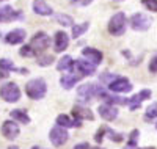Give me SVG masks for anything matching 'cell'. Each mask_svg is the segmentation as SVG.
Returning <instances> with one entry per match:
<instances>
[{
  "label": "cell",
  "instance_id": "6da1fadb",
  "mask_svg": "<svg viewBox=\"0 0 157 149\" xmlns=\"http://www.w3.org/2000/svg\"><path fill=\"white\" fill-rule=\"evenodd\" d=\"M46 91H47V85L43 78H33L25 85V93L30 99H43L46 96Z\"/></svg>",
  "mask_w": 157,
  "mask_h": 149
},
{
  "label": "cell",
  "instance_id": "7a4b0ae2",
  "mask_svg": "<svg viewBox=\"0 0 157 149\" xmlns=\"http://www.w3.org/2000/svg\"><path fill=\"white\" fill-rule=\"evenodd\" d=\"M101 93H102V88L98 86L96 83H85V85H82V86H78V90H77L78 99H80L82 102L91 101L94 96H99Z\"/></svg>",
  "mask_w": 157,
  "mask_h": 149
},
{
  "label": "cell",
  "instance_id": "3957f363",
  "mask_svg": "<svg viewBox=\"0 0 157 149\" xmlns=\"http://www.w3.org/2000/svg\"><path fill=\"white\" fill-rule=\"evenodd\" d=\"M0 97L5 99L6 102H17L21 97V90L16 83H5L0 86Z\"/></svg>",
  "mask_w": 157,
  "mask_h": 149
},
{
  "label": "cell",
  "instance_id": "277c9868",
  "mask_svg": "<svg viewBox=\"0 0 157 149\" xmlns=\"http://www.w3.org/2000/svg\"><path fill=\"white\" fill-rule=\"evenodd\" d=\"M126 30V14L124 13H116L109 22V32L113 36H121Z\"/></svg>",
  "mask_w": 157,
  "mask_h": 149
},
{
  "label": "cell",
  "instance_id": "5b68a950",
  "mask_svg": "<svg viewBox=\"0 0 157 149\" xmlns=\"http://www.w3.org/2000/svg\"><path fill=\"white\" fill-rule=\"evenodd\" d=\"M50 44V39L49 36L44 33V32H38L33 38H32V41H30V47L38 53V52H43L44 49H47Z\"/></svg>",
  "mask_w": 157,
  "mask_h": 149
},
{
  "label": "cell",
  "instance_id": "8992f818",
  "mask_svg": "<svg viewBox=\"0 0 157 149\" xmlns=\"http://www.w3.org/2000/svg\"><path fill=\"white\" fill-rule=\"evenodd\" d=\"M130 25H132L134 30H138V32H145L151 27V19L148 16H145L143 13H137L130 17Z\"/></svg>",
  "mask_w": 157,
  "mask_h": 149
},
{
  "label": "cell",
  "instance_id": "52a82bcc",
  "mask_svg": "<svg viewBox=\"0 0 157 149\" xmlns=\"http://www.w3.org/2000/svg\"><path fill=\"white\" fill-rule=\"evenodd\" d=\"M49 138H50V141H52V144H54V146H63L64 143L68 141L69 135H68V132L64 130L63 127L57 126V127H54V129L50 130Z\"/></svg>",
  "mask_w": 157,
  "mask_h": 149
},
{
  "label": "cell",
  "instance_id": "ba28073f",
  "mask_svg": "<svg viewBox=\"0 0 157 149\" xmlns=\"http://www.w3.org/2000/svg\"><path fill=\"white\" fill-rule=\"evenodd\" d=\"M109 90L113 93H129L132 90V85L124 77H116L112 83H109Z\"/></svg>",
  "mask_w": 157,
  "mask_h": 149
},
{
  "label": "cell",
  "instance_id": "9c48e42d",
  "mask_svg": "<svg viewBox=\"0 0 157 149\" xmlns=\"http://www.w3.org/2000/svg\"><path fill=\"white\" fill-rule=\"evenodd\" d=\"M74 69L78 71V75H93L96 71V66L91 64L86 60H75L74 61Z\"/></svg>",
  "mask_w": 157,
  "mask_h": 149
},
{
  "label": "cell",
  "instance_id": "30bf717a",
  "mask_svg": "<svg viewBox=\"0 0 157 149\" xmlns=\"http://www.w3.org/2000/svg\"><path fill=\"white\" fill-rule=\"evenodd\" d=\"M19 126L14 123V121H5L3 126H2V133H3V137L8 138V140H14L17 138V135H19Z\"/></svg>",
  "mask_w": 157,
  "mask_h": 149
},
{
  "label": "cell",
  "instance_id": "8fae6325",
  "mask_svg": "<svg viewBox=\"0 0 157 149\" xmlns=\"http://www.w3.org/2000/svg\"><path fill=\"white\" fill-rule=\"evenodd\" d=\"M72 116L77 119V121H82V119H90L93 121L94 119V115L90 108L83 107V105H74L72 107Z\"/></svg>",
  "mask_w": 157,
  "mask_h": 149
},
{
  "label": "cell",
  "instance_id": "7c38bea8",
  "mask_svg": "<svg viewBox=\"0 0 157 149\" xmlns=\"http://www.w3.org/2000/svg\"><path fill=\"white\" fill-rule=\"evenodd\" d=\"M149 97H151V91L149 90H141L138 94H135L134 97H130L127 101L129 108H130V110H137V108L141 105V102L145 101V99H149Z\"/></svg>",
  "mask_w": 157,
  "mask_h": 149
},
{
  "label": "cell",
  "instance_id": "4fadbf2b",
  "mask_svg": "<svg viewBox=\"0 0 157 149\" xmlns=\"http://www.w3.org/2000/svg\"><path fill=\"white\" fill-rule=\"evenodd\" d=\"M99 115H101V118H104L105 121H113L116 116H118V110L113 107V105H110V104H104V105H99Z\"/></svg>",
  "mask_w": 157,
  "mask_h": 149
},
{
  "label": "cell",
  "instance_id": "5bb4252c",
  "mask_svg": "<svg viewBox=\"0 0 157 149\" xmlns=\"http://www.w3.org/2000/svg\"><path fill=\"white\" fill-rule=\"evenodd\" d=\"M82 55L83 57H86L88 58V61L91 63V64H99L101 61H102V53L98 50V49H93V47H86V49H83L82 50Z\"/></svg>",
  "mask_w": 157,
  "mask_h": 149
},
{
  "label": "cell",
  "instance_id": "9a60e30c",
  "mask_svg": "<svg viewBox=\"0 0 157 149\" xmlns=\"http://www.w3.org/2000/svg\"><path fill=\"white\" fill-rule=\"evenodd\" d=\"M24 39H25V30H22V29H16L5 36V41L8 44H21Z\"/></svg>",
  "mask_w": 157,
  "mask_h": 149
},
{
  "label": "cell",
  "instance_id": "2e32d148",
  "mask_svg": "<svg viewBox=\"0 0 157 149\" xmlns=\"http://www.w3.org/2000/svg\"><path fill=\"white\" fill-rule=\"evenodd\" d=\"M33 11L39 16H52V8L44 2V0H35L33 2Z\"/></svg>",
  "mask_w": 157,
  "mask_h": 149
},
{
  "label": "cell",
  "instance_id": "e0dca14e",
  "mask_svg": "<svg viewBox=\"0 0 157 149\" xmlns=\"http://www.w3.org/2000/svg\"><path fill=\"white\" fill-rule=\"evenodd\" d=\"M69 46V36L64 32H57L55 35V52H63Z\"/></svg>",
  "mask_w": 157,
  "mask_h": 149
},
{
  "label": "cell",
  "instance_id": "ac0fdd59",
  "mask_svg": "<svg viewBox=\"0 0 157 149\" xmlns=\"http://www.w3.org/2000/svg\"><path fill=\"white\" fill-rule=\"evenodd\" d=\"M80 77L82 75H75L74 72H71V74H66V75H63L61 78H60V83H61V86L64 88V90H71L78 80H80Z\"/></svg>",
  "mask_w": 157,
  "mask_h": 149
},
{
  "label": "cell",
  "instance_id": "d6986e66",
  "mask_svg": "<svg viewBox=\"0 0 157 149\" xmlns=\"http://www.w3.org/2000/svg\"><path fill=\"white\" fill-rule=\"evenodd\" d=\"M82 121H77L75 118L74 119H71L69 116H66V115H60L58 118H57V124L60 126V127H80L82 124Z\"/></svg>",
  "mask_w": 157,
  "mask_h": 149
},
{
  "label": "cell",
  "instance_id": "ffe728a7",
  "mask_svg": "<svg viewBox=\"0 0 157 149\" xmlns=\"http://www.w3.org/2000/svg\"><path fill=\"white\" fill-rule=\"evenodd\" d=\"M11 71H19V69H16L14 64H13V61H10L8 58H2V60H0V77L6 78Z\"/></svg>",
  "mask_w": 157,
  "mask_h": 149
},
{
  "label": "cell",
  "instance_id": "44dd1931",
  "mask_svg": "<svg viewBox=\"0 0 157 149\" xmlns=\"http://www.w3.org/2000/svg\"><path fill=\"white\" fill-rule=\"evenodd\" d=\"M57 69L58 71H74V60L69 57V55H66V57H63L60 61H58V64H57Z\"/></svg>",
  "mask_w": 157,
  "mask_h": 149
},
{
  "label": "cell",
  "instance_id": "7402d4cb",
  "mask_svg": "<svg viewBox=\"0 0 157 149\" xmlns=\"http://www.w3.org/2000/svg\"><path fill=\"white\" fill-rule=\"evenodd\" d=\"M10 116L13 118V119H16V121H19V123H22V124H29L30 123V118H29V115H27V112L25 110H13V112H10Z\"/></svg>",
  "mask_w": 157,
  "mask_h": 149
},
{
  "label": "cell",
  "instance_id": "603a6c76",
  "mask_svg": "<svg viewBox=\"0 0 157 149\" xmlns=\"http://www.w3.org/2000/svg\"><path fill=\"white\" fill-rule=\"evenodd\" d=\"M86 30H88V22L77 24V25H74V27H72V36H74V38H77V36L83 35Z\"/></svg>",
  "mask_w": 157,
  "mask_h": 149
},
{
  "label": "cell",
  "instance_id": "cb8c5ba5",
  "mask_svg": "<svg viewBox=\"0 0 157 149\" xmlns=\"http://www.w3.org/2000/svg\"><path fill=\"white\" fill-rule=\"evenodd\" d=\"M157 118V102H152L149 107H148V110L145 113V119L149 121V119H154Z\"/></svg>",
  "mask_w": 157,
  "mask_h": 149
},
{
  "label": "cell",
  "instance_id": "d4e9b609",
  "mask_svg": "<svg viewBox=\"0 0 157 149\" xmlns=\"http://www.w3.org/2000/svg\"><path fill=\"white\" fill-rule=\"evenodd\" d=\"M55 21H57L58 24L64 25V27H71V25L74 24L72 17H69V16H66V14H57V16H55Z\"/></svg>",
  "mask_w": 157,
  "mask_h": 149
},
{
  "label": "cell",
  "instance_id": "484cf974",
  "mask_svg": "<svg viewBox=\"0 0 157 149\" xmlns=\"http://www.w3.org/2000/svg\"><path fill=\"white\" fill-rule=\"evenodd\" d=\"M52 63H54V57H52V55L38 57V64H39V66H50Z\"/></svg>",
  "mask_w": 157,
  "mask_h": 149
},
{
  "label": "cell",
  "instance_id": "4316f807",
  "mask_svg": "<svg viewBox=\"0 0 157 149\" xmlns=\"http://www.w3.org/2000/svg\"><path fill=\"white\" fill-rule=\"evenodd\" d=\"M19 53H21L22 57H35V55H36V52H35L30 46H24V47L21 49Z\"/></svg>",
  "mask_w": 157,
  "mask_h": 149
},
{
  "label": "cell",
  "instance_id": "83f0119b",
  "mask_svg": "<svg viewBox=\"0 0 157 149\" xmlns=\"http://www.w3.org/2000/svg\"><path fill=\"white\" fill-rule=\"evenodd\" d=\"M141 3L149 11H157V0H141Z\"/></svg>",
  "mask_w": 157,
  "mask_h": 149
},
{
  "label": "cell",
  "instance_id": "f1b7e54d",
  "mask_svg": "<svg viewBox=\"0 0 157 149\" xmlns=\"http://www.w3.org/2000/svg\"><path fill=\"white\" fill-rule=\"evenodd\" d=\"M138 130H132L130 132V138H129V146H137V140H138Z\"/></svg>",
  "mask_w": 157,
  "mask_h": 149
},
{
  "label": "cell",
  "instance_id": "f546056e",
  "mask_svg": "<svg viewBox=\"0 0 157 149\" xmlns=\"http://www.w3.org/2000/svg\"><path fill=\"white\" fill-rule=\"evenodd\" d=\"M107 132L110 133V140H112V141H116V143L123 141V135H121V133H116V132H113V130H110V129H107Z\"/></svg>",
  "mask_w": 157,
  "mask_h": 149
},
{
  "label": "cell",
  "instance_id": "4dcf8cb0",
  "mask_svg": "<svg viewBox=\"0 0 157 149\" xmlns=\"http://www.w3.org/2000/svg\"><path fill=\"white\" fill-rule=\"evenodd\" d=\"M149 71H151V72H157V53L152 57V60H151V63H149Z\"/></svg>",
  "mask_w": 157,
  "mask_h": 149
},
{
  "label": "cell",
  "instance_id": "1f68e13d",
  "mask_svg": "<svg viewBox=\"0 0 157 149\" xmlns=\"http://www.w3.org/2000/svg\"><path fill=\"white\" fill-rule=\"evenodd\" d=\"M105 130H107L105 127H102V129H99V130H98V133H96V137H94V140H96L98 143H101V141L104 140V133H105Z\"/></svg>",
  "mask_w": 157,
  "mask_h": 149
},
{
  "label": "cell",
  "instance_id": "d6a6232c",
  "mask_svg": "<svg viewBox=\"0 0 157 149\" xmlns=\"http://www.w3.org/2000/svg\"><path fill=\"white\" fill-rule=\"evenodd\" d=\"M72 3H75V5H82V6H86V5H90L93 0H71Z\"/></svg>",
  "mask_w": 157,
  "mask_h": 149
},
{
  "label": "cell",
  "instance_id": "836d02e7",
  "mask_svg": "<svg viewBox=\"0 0 157 149\" xmlns=\"http://www.w3.org/2000/svg\"><path fill=\"white\" fill-rule=\"evenodd\" d=\"M74 149H90V144L88 143H80V144H77Z\"/></svg>",
  "mask_w": 157,
  "mask_h": 149
},
{
  "label": "cell",
  "instance_id": "e575fe53",
  "mask_svg": "<svg viewBox=\"0 0 157 149\" xmlns=\"http://www.w3.org/2000/svg\"><path fill=\"white\" fill-rule=\"evenodd\" d=\"M124 149H138V147H137V146H129V144H127Z\"/></svg>",
  "mask_w": 157,
  "mask_h": 149
},
{
  "label": "cell",
  "instance_id": "d590c367",
  "mask_svg": "<svg viewBox=\"0 0 157 149\" xmlns=\"http://www.w3.org/2000/svg\"><path fill=\"white\" fill-rule=\"evenodd\" d=\"M8 149H19V147H16V146H11V147H8Z\"/></svg>",
  "mask_w": 157,
  "mask_h": 149
},
{
  "label": "cell",
  "instance_id": "8d00e7d4",
  "mask_svg": "<svg viewBox=\"0 0 157 149\" xmlns=\"http://www.w3.org/2000/svg\"><path fill=\"white\" fill-rule=\"evenodd\" d=\"M143 149H155V147H143Z\"/></svg>",
  "mask_w": 157,
  "mask_h": 149
},
{
  "label": "cell",
  "instance_id": "74e56055",
  "mask_svg": "<svg viewBox=\"0 0 157 149\" xmlns=\"http://www.w3.org/2000/svg\"><path fill=\"white\" fill-rule=\"evenodd\" d=\"M32 149H39V147H32Z\"/></svg>",
  "mask_w": 157,
  "mask_h": 149
},
{
  "label": "cell",
  "instance_id": "f35d334b",
  "mask_svg": "<svg viewBox=\"0 0 157 149\" xmlns=\"http://www.w3.org/2000/svg\"><path fill=\"white\" fill-rule=\"evenodd\" d=\"M94 149H102V147H94Z\"/></svg>",
  "mask_w": 157,
  "mask_h": 149
},
{
  "label": "cell",
  "instance_id": "ab89813d",
  "mask_svg": "<svg viewBox=\"0 0 157 149\" xmlns=\"http://www.w3.org/2000/svg\"><path fill=\"white\" fill-rule=\"evenodd\" d=\"M0 22H2V17H0Z\"/></svg>",
  "mask_w": 157,
  "mask_h": 149
},
{
  "label": "cell",
  "instance_id": "60d3db41",
  "mask_svg": "<svg viewBox=\"0 0 157 149\" xmlns=\"http://www.w3.org/2000/svg\"><path fill=\"white\" fill-rule=\"evenodd\" d=\"M0 2H3V0H0Z\"/></svg>",
  "mask_w": 157,
  "mask_h": 149
},
{
  "label": "cell",
  "instance_id": "b9f144b4",
  "mask_svg": "<svg viewBox=\"0 0 157 149\" xmlns=\"http://www.w3.org/2000/svg\"><path fill=\"white\" fill-rule=\"evenodd\" d=\"M155 127H157V124H155Z\"/></svg>",
  "mask_w": 157,
  "mask_h": 149
}]
</instances>
